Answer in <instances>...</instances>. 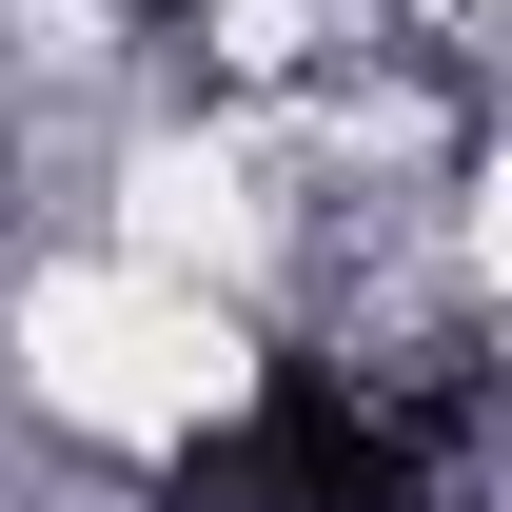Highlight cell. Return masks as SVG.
Returning <instances> with one entry per match:
<instances>
[{
  "label": "cell",
  "instance_id": "obj_1",
  "mask_svg": "<svg viewBox=\"0 0 512 512\" xmlns=\"http://www.w3.org/2000/svg\"><path fill=\"white\" fill-rule=\"evenodd\" d=\"M453 394L394 355H276V375L178 453V512H434Z\"/></svg>",
  "mask_w": 512,
  "mask_h": 512
},
{
  "label": "cell",
  "instance_id": "obj_2",
  "mask_svg": "<svg viewBox=\"0 0 512 512\" xmlns=\"http://www.w3.org/2000/svg\"><path fill=\"white\" fill-rule=\"evenodd\" d=\"M158 20H256V0H158Z\"/></svg>",
  "mask_w": 512,
  "mask_h": 512
}]
</instances>
